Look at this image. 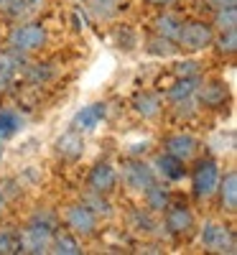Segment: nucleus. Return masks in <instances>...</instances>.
I'll return each mask as SVG.
<instances>
[{"instance_id": "f257e3e1", "label": "nucleus", "mask_w": 237, "mask_h": 255, "mask_svg": "<svg viewBox=\"0 0 237 255\" xmlns=\"http://www.w3.org/2000/svg\"><path fill=\"white\" fill-rule=\"evenodd\" d=\"M54 230H56L54 212H49V209L36 212L28 227L20 232V253H49Z\"/></svg>"}, {"instance_id": "f03ea898", "label": "nucleus", "mask_w": 237, "mask_h": 255, "mask_svg": "<svg viewBox=\"0 0 237 255\" xmlns=\"http://www.w3.org/2000/svg\"><path fill=\"white\" fill-rule=\"evenodd\" d=\"M176 44L186 51H199L214 44V31L209 23H202V20H189V23H181V31L176 36Z\"/></svg>"}, {"instance_id": "7ed1b4c3", "label": "nucleus", "mask_w": 237, "mask_h": 255, "mask_svg": "<svg viewBox=\"0 0 237 255\" xmlns=\"http://www.w3.org/2000/svg\"><path fill=\"white\" fill-rule=\"evenodd\" d=\"M202 245L209 253H230L232 255L237 250L232 230L225 227V225H220V222H207L202 227Z\"/></svg>"}, {"instance_id": "20e7f679", "label": "nucleus", "mask_w": 237, "mask_h": 255, "mask_svg": "<svg viewBox=\"0 0 237 255\" xmlns=\"http://www.w3.org/2000/svg\"><path fill=\"white\" fill-rule=\"evenodd\" d=\"M46 28L41 23H23V26H15L10 31V46L18 51H36L46 44Z\"/></svg>"}, {"instance_id": "39448f33", "label": "nucleus", "mask_w": 237, "mask_h": 255, "mask_svg": "<svg viewBox=\"0 0 237 255\" xmlns=\"http://www.w3.org/2000/svg\"><path fill=\"white\" fill-rule=\"evenodd\" d=\"M220 184V166L214 158H204L199 161V166L194 168V194L199 199H207L217 191Z\"/></svg>"}, {"instance_id": "423d86ee", "label": "nucleus", "mask_w": 237, "mask_h": 255, "mask_svg": "<svg viewBox=\"0 0 237 255\" xmlns=\"http://www.w3.org/2000/svg\"><path fill=\"white\" fill-rule=\"evenodd\" d=\"M156 181V174L153 168L143 161H135V158H127L122 163V184L133 191H145L150 184Z\"/></svg>"}, {"instance_id": "0eeeda50", "label": "nucleus", "mask_w": 237, "mask_h": 255, "mask_svg": "<svg viewBox=\"0 0 237 255\" xmlns=\"http://www.w3.org/2000/svg\"><path fill=\"white\" fill-rule=\"evenodd\" d=\"M67 225H69V230L74 232V235L90 238V235H95V230H97V215L84 202L82 204H72L67 209Z\"/></svg>"}, {"instance_id": "6e6552de", "label": "nucleus", "mask_w": 237, "mask_h": 255, "mask_svg": "<svg viewBox=\"0 0 237 255\" xmlns=\"http://www.w3.org/2000/svg\"><path fill=\"white\" fill-rule=\"evenodd\" d=\"M166 230L171 232V235H176V238H186L189 232L194 230V215H191V209L186 204H174V207H166Z\"/></svg>"}, {"instance_id": "1a4fd4ad", "label": "nucleus", "mask_w": 237, "mask_h": 255, "mask_svg": "<svg viewBox=\"0 0 237 255\" xmlns=\"http://www.w3.org/2000/svg\"><path fill=\"white\" fill-rule=\"evenodd\" d=\"M90 191H95V194H110V191L118 186V171L110 166V163H97L92 171H90Z\"/></svg>"}, {"instance_id": "9d476101", "label": "nucleus", "mask_w": 237, "mask_h": 255, "mask_svg": "<svg viewBox=\"0 0 237 255\" xmlns=\"http://www.w3.org/2000/svg\"><path fill=\"white\" fill-rule=\"evenodd\" d=\"M194 95H199V102L204 105V108H212V110L222 108V105L230 100V90L222 82H204V84L197 87Z\"/></svg>"}, {"instance_id": "9b49d317", "label": "nucleus", "mask_w": 237, "mask_h": 255, "mask_svg": "<svg viewBox=\"0 0 237 255\" xmlns=\"http://www.w3.org/2000/svg\"><path fill=\"white\" fill-rule=\"evenodd\" d=\"M105 115H107V105H105V102L87 105V108H82V110L74 115L72 128H74V130H79V133H84V130H92V128H97V125L105 120Z\"/></svg>"}, {"instance_id": "f8f14e48", "label": "nucleus", "mask_w": 237, "mask_h": 255, "mask_svg": "<svg viewBox=\"0 0 237 255\" xmlns=\"http://www.w3.org/2000/svg\"><path fill=\"white\" fill-rule=\"evenodd\" d=\"M163 148H166V153L176 156L181 161H189L194 153H197L199 143H197V138L189 135V133H176V135H168L163 140Z\"/></svg>"}, {"instance_id": "ddd939ff", "label": "nucleus", "mask_w": 237, "mask_h": 255, "mask_svg": "<svg viewBox=\"0 0 237 255\" xmlns=\"http://www.w3.org/2000/svg\"><path fill=\"white\" fill-rule=\"evenodd\" d=\"M56 153L64 158V161H77L82 153H84V138H82V133L79 130H67L59 140H56Z\"/></svg>"}, {"instance_id": "4468645a", "label": "nucleus", "mask_w": 237, "mask_h": 255, "mask_svg": "<svg viewBox=\"0 0 237 255\" xmlns=\"http://www.w3.org/2000/svg\"><path fill=\"white\" fill-rule=\"evenodd\" d=\"M217 191H220V204H222V209L230 212V215H235V212H237V174L230 171L225 179H220Z\"/></svg>"}, {"instance_id": "2eb2a0df", "label": "nucleus", "mask_w": 237, "mask_h": 255, "mask_svg": "<svg viewBox=\"0 0 237 255\" xmlns=\"http://www.w3.org/2000/svg\"><path fill=\"white\" fill-rule=\"evenodd\" d=\"M153 166H156V171H153V174H158L161 179L179 181V179L184 176V161L176 158V156H171V153H161V156L156 158Z\"/></svg>"}, {"instance_id": "dca6fc26", "label": "nucleus", "mask_w": 237, "mask_h": 255, "mask_svg": "<svg viewBox=\"0 0 237 255\" xmlns=\"http://www.w3.org/2000/svg\"><path fill=\"white\" fill-rule=\"evenodd\" d=\"M143 197H145V209H148V212H163V209L168 207V202H171L168 189L161 186V184H156V181L143 191Z\"/></svg>"}, {"instance_id": "f3484780", "label": "nucleus", "mask_w": 237, "mask_h": 255, "mask_svg": "<svg viewBox=\"0 0 237 255\" xmlns=\"http://www.w3.org/2000/svg\"><path fill=\"white\" fill-rule=\"evenodd\" d=\"M133 108H135L138 115H143V118L150 120V118H156L161 113V100L153 92H138L135 100H133Z\"/></svg>"}, {"instance_id": "a211bd4d", "label": "nucleus", "mask_w": 237, "mask_h": 255, "mask_svg": "<svg viewBox=\"0 0 237 255\" xmlns=\"http://www.w3.org/2000/svg\"><path fill=\"white\" fill-rule=\"evenodd\" d=\"M87 13L95 20H110L120 13L118 0H87Z\"/></svg>"}, {"instance_id": "6ab92c4d", "label": "nucleus", "mask_w": 237, "mask_h": 255, "mask_svg": "<svg viewBox=\"0 0 237 255\" xmlns=\"http://www.w3.org/2000/svg\"><path fill=\"white\" fill-rule=\"evenodd\" d=\"M202 84V79L199 77H181L174 87L168 90V100L171 102H179V100H189V97H194V92H197V87Z\"/></svg>"}, {"instance_id": "aec40b11", "label": "nucleus", "mask_w": 237, "mask_h": 255, "mask_svg": "<svg viewBox=\"0 0 237 255\" xmlns=\"http://www.w3.org/2000/svg\"><path fill=\"white\" fill-rule=\"evenodd\" d=\"M54 253H64V255H77V253H82L79 250V243H77V238L72 235V232H67V230H61V232H56L54 230V235H51V245H49Z\"/></svg>"}, {"instance_id": "412c9836", "label": "nucleus", "mask_w": 237, "mask_h": 255, "mask_svg": "<svg viewBox=\"0 0 237 255\" xmlns=\"http://www.w3.org/2000/svg\"><path fill=\"white\" fill-rule=\"evenodd\" d=\"M181 23H184L181 18L171 15V13H163V15L156 18V31H158V36H163V38L176 41V36H179V31H181Z\"/></svg>"}, {"instance_id": "4be33fe9", "label": "nucleus", "mask_w": 237, "mask_h": 255, "mask_svg": "<svg viewBox=\"0 0 237 255\" xmlns=\"http://www.w3.org/2000/svg\"><path fill=\"white\" fill-rule=\"evenodd\" d=\"M20 125H23V120H20V115L10 108H3L0 110V138H10L20 130Z\"/></svg>"}, {"instance_id": "5701e85b", "label": "nucleus", "mask_w": 237, "mask_h": 255, "mask_svg": "<svg viewBox=\"0 0 237 255\" xmlns=\"http://www.w3.org/2000/svg\"><path fill=\"white\" fill-rule=\"evenodd\" d=\"M23 64H26L23 51H18V49H13V46H8V49L0 51V72H10V74H15L18 67H23Z\"/></svg>"}, {"instance_id": "b1692460", "label": "nucleus", "mask_w": 237, "mask_h": 255, "mask_svg": "<svg viewBox=\"0 0 237 255\" xmlns=\"http://www.w3.org/2000/svg\"><path fill=\"white\" fill-rule=\"evenodd\" d=\"M145 49H148V54H153V56H171L179 46H176L171 38L156 36V38H150V41H148V46H145Z\"/></svg>"}, {"instance_id": "393cba45", "label": "nucleus", "mask_w": 237, "mask_h": 255, "mask_svg": "<svg viewBox=\"0 0 237 255\" xmlns=\"http://www.w3.org/2000/svg\"><path fill=\"white\" fill-rule=\"evenodd\" d=\"M0 253H3V255L20 253V232H13V230H0Z\"/></svg>"}, {"instance_id": "a878e982", "label": "nucleus", "mask_w": 237, "mask_h": 255, "mask_svg": "<svg viewBox=\"0 0 237 255\" xmlns=\"http://www.w3.org/2000/svg\"><path fill=\"white\" fill-rule=\"evenodd\" d=\"M84 204H87L97 217H100V215H102V217H110V215H113V204L105 199V194H95V191H92V194L84 199Z\"/></svg>"}, {"instance_id": "bb28decb", "label": "nucleus", "mask_w": 237, "mask_h": 255, "mask_svg": "<svg viewBox=\"0 0 237 255\" xmlns=\"http://www.w3.org/2000/svg\"><path fill=\"white\" fill-rule=\"evenodd\" d=\"M214 26H217V31H230L237 26V8H222L217 10V15H214Z\"/></svg>"}, {"instance_id": "cd10ccee", "label": "nucleus", "mask_w": 237, "mask_h": 255, "mask_svg": "<svg viewBox=\"0 0 237 255\" xmlns=\"http://www.w3.org/2000/svg\"><path fill=\"white\" fill-rule=\"evenodd\" d=\"M214 44L222 54H235L237 51V31L230 28V31H220V38H214Z\"/></svg>"}, {"instance_id": "c85d7f7f", "label": "nucleus", "mask_w": 237, "mask_h": 255, "mask_svg": "<svg viewBox=\"0 0 237 255\" xmlns=\"http://www.w3.org/2000/svg\"><path fill=\"white\" fill-rule=\"evenodd\" d=\"M28 82L33 84H44L54 77V69H51V64H33V67H28Z\"/></svg>"}, {"instance_id": "c756f323", "label": "nucleus", "mask_w": 237, "mask_h": 255, "mask_svg": "<svg viewBox=\"0 0 237 255\" xmlns=\"http://www.w3.org/2000/svg\"><path fill=\"white\" fill-rule=\"evenodd\" d=\"M130 220H133V225H135L138 230H143V232H153V230H156V222L150 220L148 209H135Z\"/></svg>"}, {"instance_id": "7c9ffc66", "label": "nucleus", "mask_w": 237, "mask_h": 255, "mask_svg": "<svg viewBox=\"0 0 237 255\" xmlns=\"http://www.w3.org/2000/svg\"><path fill=\"white\" fill-rule=\"evenodd\" d=\"M199 67H202L199 61L189 59V61H181V64H176V67H174V72H176L179 77H199Z\"/></svg>"}, {"instance_id": "2f4dec72", "label": "nucleus", "mask_w": 237, "mask_h": 255, "mask_svg": "<svg viewBox=\"0 0 237 255\" xmlns=\"http://www.w3.org/2000/svg\"><path fill=\"white\" fill-rule=\"evenodd\" d=\"M207 5L212 10H222V8H235L237 0H207Z\"/></svg>"}, {"instance_id": "473e14b6", "label": "nucleus", "mask_w": 237, "mask_h": 255, "mask_svg": "<svg viewBox=\"0 0 237 255\" xmlns=\"http://www.w3.org/2000/svg\"><path fill=\"white\" fill-rule=\"evenodd\" d=\"M13 79H15V74H10V72H0V92H5L10 84H13Z\"/></svg>"}, {"instance_id": "72a5a7b5", "label": "nucleus", "mask_w": 237, "mask_h": 255, "mask_svg": "<svg viewBox=\"0 0 237 255\" xmlns=\"http://www.w3.org/2000/svg\"><path fill=\"white\" fill-rule=\"evenodd\" d=\"M174 0H148V5H156V8H163V5H171Z\"/></svg>"}, {"instance_id": "f704fd0d", "label": "nucleus", "mask_w": 237, "mask_h": 255, "mask_svg": "<svg viewBox=\"0 0 237 255\" xmlns=\"http://www.w3.org/2000/svg\"><path fill=\"white\" fill-rule=\"evenodd\" d=\"M5 204H8V202H5V194H3V191H0V217L5 215Z\"/></svg>"}]
</instances>
